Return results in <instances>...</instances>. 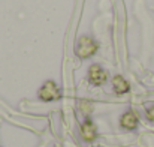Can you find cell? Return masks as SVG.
Wrapping results in <instances>:
<instances>
[{
  "label": "cell",
  "mask_w": 154,
  "mask_h": 147,
  "mask_svg": "<svg viewBox=\"0 0 154 147\" xmlns=\"http://www.w3.org/2000/svg\"><path fill=\"white\" fill-rule=\"evenodd\" d=\"M99 50V44L94 38L88 36V35H82L78 38L76 41V47H75V53L79 59L82 60H87V59H91Z\"/></svg>",
  "instance_id": "obj_1"
},
{
  "label": "cell",
  "mask_w": 154,
  "mask_h": 147,
  "mask_svg": "<svg viewBox=\"0 0 154 147\" xmlns=\"http://www.w3.org/2000/svg\"><path fill=\"white\" fill-rule=\"evenodd\" d=\"M111 86H112L114 93L118 95V96L126 95V93L130 92V84H129V81L123 75H114L111 78Z\"/></svg>",
  "instance_id": "obj_6"
},
{
  "label": "cell",
  "mask_w": 154,
  "mask_h": 147,
  "mask_svg": "<svg viewBox=\"0 0 154 147\" xmlns=\"http://www.w3.org/2000/svg\"><path fill=\"white\" fill-rule=\"evenodd\" d=\"M38 98L41 99L42 102H54L61 99V90L57 86L55 81L52 80H47L38 90Z\"/></svg>",
  "instance_id": "obj_2"
},
{
  "label": "cell",
  "mask_w": 154,
  "mask_h": 147,
  "mask_svg": "<svg viewBox=\"0 0 154 147\" xmlns=\"http://www.w3.org/2000/svg\"><path fill=\"white\" fill-rule=\"evenodd\" d=\"M79 110H81L85 116H88V114L93 111V102H91V101H87V99H81V101H79Z\"/></svg>",
  "instance_id": "obj_7"
},
{
  "label": "cell",
  "mask_w": 154,
  "mask_h": 147,
  "mask_svg": "<svg viewBox=\"0 0 154 147\" xmlns=\"http://www.w3.org/2000/svg\"><path fill=\"white\" fill-rule=\"evenodd\" d=\"M79 134H81V138L85 143H93L97 138V126L94 125V122L90 117H85L84 122L81 123Z\"/></svg>",
  "instance_id": "obj_4"
},
{
  "label": "cell",
  "mask_w": 154,
  "mask_h": 147,
  "mask_svg": "<svg viewBox=\"0 0 154 147\" xmlns=\"http://www.w3.org/2000/svg\"><path fill=\"white\" fill-rule=\"evenodd\" d=\"M87 80L91 86L94 87H100L103 86L106 81H108V72L103 69L100 65L97 63H93L88 66V71H87Z\"/></svg>",
  "instance_id": "obj_3"
},
{
  "label": "cell",
  "mask_w": 154,
  "mask_h": 147,
  "mask_svg": "<svg viewBox=\"0 0 154 147\" xmlns=\"http://www.w3.org/2000/svg\"><path fill=\"white\" fill-rule=\"evenodd\" d=\"M139 125V117L133 110L126 111L121 117H120V126L126 131H135Z\"/></svg>",
  "instance_id": "obj_5"
},
{
  "label": "cell",
  "mask_w": 154,
  "mask_h": 147,
  "mask_svg": "<svg viewBox=\"0 0 154 147\" xmlns=\"http://www.w3.org/2000/svg\"><path fill=\"white\" fill-rule=\"evenodd\" d=\"M147 119H148L150 122H154V105L147 110Z\"/></svg>",
  "instance_id": "obj_8"
}]
</instances>
